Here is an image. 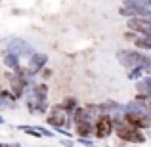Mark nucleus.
I'll use <instances>...</instances> for the list:
<instances>
[{"instance_id":"obj_22","label":"nucleus","mask_w":151,"mask_h":147,"mask_svg":"<svg viewBox=\"0 0 151 147\" xmlns=\"http://www.w3.org/2000/svg\"><path fill=\"white\" fill-rule=\"evenodd\" d=\"M40 75H42V78H48L50 75H52V71H50V69H42V71H40Z\"/></svg>"},{"instance_id":"obj_10","label":"nucleus","mask_w":151,"mask_h":147,"mask_svg":"<svg viewBox=\"0 0 151 147\" xmlns=\"http://www.w3.org/2000/svg\"><path fill=\"white\" fill-rule=\"evenodd\" d=\"M8 78H10V92L14 94V98H21V96H25L27 94V82L25 80H21L19 77H15V75H12V73H8L6 75Z\"/></svg>"},{"instance_id":"obj_4","label":"nucleus","mask_w":151,"mask_h":147,"mask_svg":"<svg viewBox=\"0 0 151 147\" xmlns=\"http://www.w3.org/2000/svg\"><path fill=\"white\" fill-rule=\"evenodd\" d=\"M6 54H12L15 57H31L35 54L33 46L29 42H25L23 38H12L6 44Z\"/></svg>"},{"instance_id":"obj_19","label":"nucleus","mask_w":151,"mask_h":147,"mask_svg":"<svg viewBox=\"0 0 151 147\" xmlns=\"http://www.w3.org/2000/svg\"><path fill=\"white\" fill-rule=\"evenodd\" d=\"M134 101L144 105V107H149V96H144V94H138V96L134 98Z\"/></svg>"},{"instance_id":"obj_17","label":"nucleus","mask_w":151,"mask_h":147,"mask_svg":"<svg viewBox=\"0 0 151 147\" xmlns=\"http://www.w3.org/2000/svg\"><path fill=\"white\" fill-rule=\"evenodd\" d=\"M17 130H21V132L29 134V136H33V138H40V134H38L37 126H29V124H19V126H17Z\"/></svg>"},{"instance_id":"obj_24","label":"nucleus","mask_w":151,"mask_h":147,"mask_svg":"<svg viewBox=\"0 0 151 147\" xmlns=\"http://www.w3.org/2000/svg\"><path fill=\"white\" fill-rule=\"evenodd\" d=\"M0 147H21V145L15 141V143H0Z\"/></svg>"},{"instance_id":"obj_25","label":"nucleus","mask_w":151,"mask_h":147,"mask_svg":"<svg viewBox=\"0 0 151 147\" xmlns=\"http://www.w3.org/2000/svg\"><path fill=\"white\" fill-rule=\"evenodd\" d=\"M0 124H4V117H0Z\"/></svg>"},{"instance_id":"obj_8","label":"nucleus","mask_w":151,"mask_h":147,"mask_svg":"<svg viewBox=\"0 0 151 147\" xmlns=\"http://www.w3.org/2000/svg\"><path fill=\"white\" fill-rule=\"evenodd\" d=\"M113 134V122L107 115H101V117L96 118V124H94V136L98 140H105Z\"/></svg>"},{"instance_id":"obj_1","label":"nucleus","mask_w":151,"mask_h":147,"mask_svg":"<svg viewBox=\"0 0 151 147\" xmlns=\"http://www.w3.org/2000/svg\"><path fill=\"white\" fill-rule=\"evenodd\" d=\"M25 105L29 109V113L33 115H46L48 111V84L46 82H35L29 88Z\"/></svg>"},{"instance_id":"obj_9","label":"nucleus","mask_w":151,"mask_h":147,"mask_svg":"<svg viewBox=\"0 0 151 147\" xmlns=\"http://www.w3.org/2000/svg\"><path fill=\"white\" fill-rule=\"evenodd\" d=\"M46 63H48V55L35 52V54L29 57V67H27V71H29V75H37V73H40V71L44 69Z\"/></svg>"},{"instance_id":"obj_23","label":"nucleus","mask_w":151,"mask_h":147,"mask_svg":"<svg viewBox=\"0 0 151 147\" xmlns=\"http://www.w3.org/2000/svg\"><path fill=\"white\" fill-rule=\"evenodd\" d=\"M124 38H126V40H134V38H136V34L128 31V33H124Z\"/></svg>"},{"instance_id":"obj_14","label":"nucleus","mask_w":151,"mask_h":147,"mask_svg":"<svg viewBox=\"0 0 151 147\" xmlns=\"http://www.w3.org/2000/svg\"><path fill=\"white\" fill-rule=\"evenodd\" d=\"M134 46H136V50L149 52L151 50V38L149 37H136L134 38Z\"/></svg>"},{"instance_id":"obj_5","label":"nucleus","mask_w":151,"mask_h":147,"mask_svg":"<svg viewBox=\"0 0 151 147\" xmlns=\"http://www.w3.org/2000/svg\"><path fill=\"white\" fill-rule=\"evenodd\" d=\"M126 27H128L130 33H134L138 37H149L151 38V19L149 17H130L126 21Z\"/></svg>"},{"instance_id":"obj_11","label":"nucleus","mask_w":151,"mask_h":147,"mask_svg":"<svg viewBox=\"0 0 151 147\" xmlns=\"http://www.w3.org/2000/svg\"><path fill=\"white\" fill-rule=\"evenodd\" d=\"M75 134H77V138L90 140V136L94 134V122H78V124H75Z\"/></svg>"},{"instance_id":"obj_7","label":"nucleus","mask_w":151,"mask_h":147,"mask_svg":"<svg viewBox=\"0 0 151 147\" xmlns=\"http://www.w3.org/2000/svg\"><path fill=\"white\" fill-rule=\"evenodd\" d=\"M67 117H69V115L61 109V105H59V103H55V105L50 107V113H48V117H46V122H48L52 128L58 130V128H63V126H65Z\"/></svg>"},{"instance_id":"obj_13","label":"nucleus","mask_w":151,"mask_h":147,"mask_svg":"<svg viewBox=\"0 0 151 147\" xmlns=\"http://www.w3.org/2000/svg\"><path fill=\"white\" fill-rule=\"evenodd\" d=\"M124 8H138V10H151V0H124Z\"/></svg>"},{"instance_id":"obj_26","label":"nucleus","mask_w":151,"mask_h":147,"mask_svg":"<svg viewBox=\"0 0 151 147\" xmlns=\"http://www.w3.org/2000/svg\"><path fill=\"white\" fill-rule=\"evenodd\" d=\"M0 92H2V86H0Z\"/></svg>"},{"instance_id":"obj_3","label":"nucleus","mask_w":151,"mask_h":147,"mask_svg":"<svg viewBox=\"0 0 151 147\" xmlns=\"http://www.w3.org/2000/svg\"><path fill=\"white\" fill-rule=\"evenodd\" d=\"M113 132L119 136V140L130 141V143H136V145L145 143V140H147V138H145V134H144V130L134 128V126L126 124L124 120H121V122H117V124H113Z\"/></svg>"},{"instance_id":"obj_15","label":"nucleus","mask_w":151,"mask_h":147,"mask_svg":"<svg viewBox=\"0 0 151 147\" xmlns=\"http://www.w3.org/2000/svg\"><path fill=\"white\" fill-rule=\"evenodd\" d=\"M4 65L12 71H17L19 67H21V63H19V57H15V55H12V54H4Z\"/></svg>"},{"instance_id":"obj_6","label":"nucleus","mask_w":151,"mask_h":147,"mask_svg":"<svg viewBox=\"0 0 151 147\" xmlns=\"http://www.w3.org/2000/svg\"><path fill=\"white\" fill-rule=\"evenodd\" d=\"M122 120L138 130H145L151 126V113H122Z\"/></svg>"},{"instance_id":"obj_2","label":"nucleus","mask_w":151,"mask_h":147,"mask_svg":"<svg viewBox=\"0 0 151 147\" xmlns=\"http://www.w3.org/2000/svg\"><path fill=\"white\" fill-rule=\"evenodd\" d=\"M117 59L126 69L140 67L144 73H149L151 71V59L145 54H140L138 50H121V52H117Z\"/></svg>"},{"instance_id":"obj_12","label":"nucleus","mask_w":151,"mask_h":147,"mask_svg":"<svg viewBox=\"0 0 151 147\" xmlns=\"http://www.w3.org/2000/svg\"><path fill=\"white\" fill-rule=\"evenodd\" d=\"M136 90H138V94H144V96L151 98V78L144 77L140 80H136Z\"/></svg>"},{"instance_id":"obj_16","label":"nucleus","mask_w":151,"mask_h":147,"mask_svg":"<svg viewBox=\"0 0 151 147\" xmlns=\"http://www.w3.org/2000/svg\"><path fill=\"white\" fill-rule=\"evenodd\" d=\"M59 105H61V109L65 111L67 115H71V113H73V111L78 107V103H77V98H65L61 103H59Z\"/></svg>"},{"instance_id":"obj_20","label":"nucleus","mask_w":151,"mask_h":147,"mask_svg":"<svg viewBox=\"0 0 151 147\" xmlns=\"http://www.w3.org/2000/svg\"><path fill=\"white\" fill-rule=\"evenodd\" d=\"M78 143H82L84 147H96V145H94L90 140H84V138H78Z\"/></svg>"},{"instance_id":"obj_18","label":"nucleus","mask_w":151,"mask_h":147,"mask_svg":"<svg viewBox=\"0 0 151 147\" xmlns=\"http://www.w3.org/2000/svg\"><path fill=\"white\" fill-rule=\"evenodd\" d=\"M142 73H144V71H142L140 67H132V69H128V78L130 80H140Z\"/></svg>"},{"instance_id":"obj_21","label":"nucleus","mask_w":151,"mask_h":147,"mask_svg":"<svg viewBox=\"0 0 151 147\" xmlns=\"http://www.w3.org/2000/svg\"><path fill=\"white\" fill-rule=\"evenodd\" d=\"M59 143H61V145H65V147H75V143H73L71 140H61Z\"/></svg>"}]
</instances>
